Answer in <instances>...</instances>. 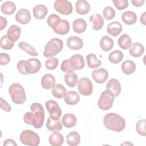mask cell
Returning a JSON list of instances; mask_svg holds the SVG:
<instances>
[{
  "label": "cell",
  "instance_id": "26",
  "mask_svg": "<svg viewBox=\"0 0 146 146\" xmlns=\"http://www.w3.org/2000/svg\"><path fill=\"white\" fill-rule=\"evenodd\" d=\"M80 100V96L75 91H70L64 96V101L68 105H75Z\"/></svg>",
  "mask_w": 146,
  "mask_h": 146
},
{
  "label": "cell",
  "instance_id": "46",
  "mask_svg": "<svg viewBox=\"0 0 146 146\" xmlns=\"http://www.w3.org/2000/svg\"><path fill=\"white\" fill-rule=\"evenodd\" d=\"M113 5L119 10H123L128 6V2L127 0L112 1Z\"/></svg>",
  "mask_w": 146,
  "mask_h": 146
},
{
  "label": "cell",
  "instance_id": "36",
  "mask_svg": "<svg viewBox=\"0 0 146 146\" xmlns=\"http://www.w3.org/2000/svg\"><path fill=\"white\" fill-rule=\"evenodd\" d=\"M52 95L58 99H62L67 94L66 88L61 84H56L52 90Z\"/></svg>",
  "mask_w": 146,
  "mask_h": 146
},
{
  "label": "cell",
  "instance_id": "50",
  "mask_svg": "<svg viewBox=\"0 0 146 146\" xmlns=\"http://www.w3.org/2000/svg\"><path fill=\"white\" fill-rule=\"evenodd\" d=\"M3 146H6V145H14V146H17V144L15 143V141L11 139H7L6 140H5L3 142Z\"/></svg>",
  "mask_w": 146,
  "mask_h": 146
},
{
  "label": "cell",
  "instance_id": "6",
  "mask_svg": "<svg viewBox=\"0 0 146 146\" xmlns=\"http://www.w3.org/2000/svg\"><path fill=\"white\" fill-rule=\"evenodd\" d=\"M114 98V95L110 91L106 90L101 94L98 100L99 108L103 111L110 110L112 107Z\"/></svg>",
  "mask_w": 146,
  "mask_h": 146
},
{
  "label": "cell",
  "instance_id": "23",
  "mask_svg": "<svg viewBox=\"0 0 146 146\" xmlns=\"http://www.w3.org/2000/svg\"><path fill=\"white\" fill-rule=\"evenodd\" d=\"M62 122L64 127L70 128L74 127L76 124L77 119L72 113H66L62 117Z\"/></svg>",
  "mask_w": 146,
  "mask_h": 146
},
{
  "label": "cell",
  "instance_id": "35",
  "mask_svg": "<svg viewBox=\"0 0 146 146\" xmlns=\"http://www.w3.org/2000/svg\"><path fill=\"white\" fill-rule=\"evenodd\" d=\"M86 61L89 68L95 69L101 65V61L98 59L94 54H89L86 56Z\"/></svg>",
  "mask_w": 146,
  "mask_h": 146
},
{
  "label": "cell",
  "instance_id": "4",
  "mask_svg": "<svg viewBox=\"0 0 146 146\" xmlns=\"http://www.w3.org/2000/svg\"><path fill=\"white\" fill-rule=\"evenodd\" d=\"M63 47V43L62 39L57 38L50 39L44 46L43 55L45 57H53L59 53Z\"/></svg>",
  "mask_w": 146,
  "mask_h": 146
},
{
  "label": "cell",
  "instance_id": "2",
  "mask_svg": "<svg viewBox=\"0 0 146 146\" xmlns=\"http://www.w3.org/2000/svg\"><path fill=\"white\" fill-rule=\"evenodd\" d=\"M103 123L106 128L115 132H121L125 127L124 119L119 114L113 112L108 113L104 116Z\"/></svg>",
  "mask_w": 146,
  "mask_h": 146
},
{
  "label": "cell",
  "instance_id": "48",
  "mask_svg": "<svg viewBox=\"0 0 146 146\" xmlns=\"http://www.w3.org/2000/svg\"><path fill=\"white\" fill-rule=\"evenodd\" d=\"M10 61V56L6 54L1 52L0 54V64L1 65H6L8 64Z\"/></svg>",
  "mask_w": 146,
  "mask_h": 146
},
{
  "label": "cell",
  "instance_id": "40",
  "mask_svg": "<svg viewBox=\"0 0 146 146\" xmlns=\"http://www.w3.org/2000/svg\"><path fill=\"white\" fill-rule=\"evenodd\" d=\"M123 54L119 50H115L111 52L108 56V59L111 63L116 64L120 63L123 59Z\"/></svg>",
  "mask_w": 146,
  "mask_h": 146
},
{
  "label": "cell",
  "instance_id": "30",
  "mask_svg": "<svg viewBox=\"0 0 146 146\" xmlns=\"http://www.w3.org/2000/svg\"><path fill=\"white\" fill-rule=\"evenodd\" d=\"M136 64L134 63V62L128 60L124 61L121 66V70L123 72L125 75H131L136 70Z\"/></svg>",
  "mask_w": 146,
  "mask_h": 146
},
{
  "label": "cell",
  "instance_id": "45",
  "mask_svg": "<svg viewBox=\"0 0 146 146\" xmlns=\"http://www.w3.org/2000/svg\"><path fill=\"white\" fill-rule=\"evenodd\" d=\"M58 65V59L55 57H50L45 62L46 67L50 70H53L56 68Z\"/></svg>",
  "mask_w": 146,
  "mask_h": 146
},
{
  "label": "cell",
  "instance_id": "11",
  "mask_svg": "<svg viewBox=\"0 0 146 146\" xmlns=\"http://www.w3.org/2000/svg\"><path fill=\"white\" fill-rule=\"evenodd\" d=\"M69 60L71 66L74 70H82L84 67L85 62L84 58L80 54L73 55Z\"/></svg>",
  "mask_w": 146,
  "mask_h": 146
},
{
  "label": "cell",
  "instance_id": "29",
  "mask_svg": "<svg viewBox=\"0 0 146 146\" xmlns=\"http://www.w3.org/2000/svg\"><path fill=\"white\" fill-rule=\"evenodd\" d=\"M67 144L70 146H76L80 142V136L79 133L76 131L70 132L66 136Z\"/></svg>",
  "mask_w": 146,
  "mask_h": 146
},
{
  "label": "cell",
  "instance_id": "1",
  "mask_svg": "<svg viewBox=\"0 0 146 146\" xmlns=\"http://www.w3.org/2000/svg\"><path fill=\"white\" fill-rule=\"evenodd\" d=\"M31 112L23 115V120L28 125H33L35 128H40L44 120V111L43 106L39 103H34L30 106Z\"/></svg>",
  "mask_w": 146,
  "mask_h": 146
},
{
  "label": "cell",
  "instance_id": "3",
  "mask_svg": "<svg viewBox=\"0 0 146 146\" xmlns=\"http://www.w3.org/2000/svg\"><path fill=\"white\" fill-rule=\"evenodd\" d=\"M9 92L12 101L17 104H22L26 100V95L25 90L22 85L14 83L10 85Z\"/></svg>",
  "mask_w": 146,
  "mask_h": 146
},
{
  "label": "cell",
  "instance_id": "47",
  "mask_svg": "<svg viewBox=\"0 0 146 146\" xmlns=\"http://www.w3.org/2000/svg\"><path fill=\"white\" fill-rule=\"evenodd\" d=\"M60 69L63 72H64L74 71L73 68L71 66L69 59H66L62 62V64L60 66Z\"/></svg>",
  "mask_w": 146,
  "mask_h": 146
},
{
  "label": "cell",
  "instance_id": "38",
  "mask_svg": "<svg viewBox=\"0 0 146 146\" xmlns=\"http://www.w3.org/2000/svg\"><path fill=\"white\" fill-rule=\"evenodd\" d=\"M18 47H19V48L25 51L26 53H27L30 55H31L33 56H36L38 55V53L36 51L35 49L33 46H31L30 44L25 42H21L18 44Z\"/></svg>",
  "mask_w": 146,
  "mask_h": 146
},
{
  "label": "cell",
  "instance_id": "33",
  "mask_svg": "<svg viewBox=\"0 0 146 146\" xmlns=\"http://www.w3.org/2000/svg\"><path fill=\"white\" fill-rule=\"evenodd\" d=\"M117 43L121 48L123 50H127L132 44V40L128 35L124 34L119 38Z\"/></svg>",
  "mask_w": 146,
  "mask_h": 146
},
{
  "label": "cell",
  "instance_id": "42",
  "mask_svg": "<svg viewBox=\"0 0 146 146\" xmlns=\"http://www.w3.org/2000/svg\"><path fill=\"white\" fill-rule=\"evenodd\" d=\"M17 67L19 72L23 75H27L30 74V68L29 64L27 60H21L18 62Z\"/></svg>",
  "mask_w": 146,
  "mask_h": 146
},
{
  "label": "cell",
  "instance_id": "43",
  "mask_svg": "<svg viewBox=\"0 0 146 146\" xmlns=\"http://www.w3.org/2000/svg\"><path fill=\"white\" fill-rule=\"evenodd\" d=\"M145 123V119H141L139 120L136 124V130L137 132L143 136H145L146 135Z\"/></svg>",
  "mask_w": 146,
  "mask_h": 146
},
{
  "label": "cell",
  "instance_id": "15",
  "mask_svg": "<svg viewBox=\"0 0 146 146\" xmlns=\"http://www.w3.org/2000/svg\"><path fill=\"white\" fill-rule=\"evenodd\" d=\"M90 22L92 24V28L96 31L102 29L104 25L103 17L99 14H94L91 15L89 19Z\"/></svg>",
  "mask_w": 146,
  "mask_h": 146
},
{
  "label": "cell",
  "instance_id": "10",
  "mask_svg": "<svg viewBox=\"0 0 146 146\" xmlns=\"http://www.w3.org/2000/svg\"><path fill=\"white\" fill-rule=\"evenodd\" d=\"M92 77L98 83H104L108 78V72L104 68H100L94 70L92 72Z\"/></svg>",
  "mask_w": 146,
  "mask_h": 146
},
{
  "label": "cell",
  "instance_id": "53",
  "mask_svg": "<svg viewBox=\"0 0 146 146\" xmlns=\"http://www.w3.org/2000/svg\"><path fill=\"white\" fill-rule=\"evenodd\" d=\"M146 12H144L143 14L140 17V22L143 25H146V21H145V18H146Z\"/></svg>",
  "mask_w": 146,
  "mask_h": 146
},
{
  "label": "cell",
  "instance_id": "24",
  "mask_svg": "<svg viewBox=\"0 0 146 146\" xmlns=\"http://www.w3.org/2000/svg\"><path fill=\"white\" fill-rule=\"evenodd\" d=\"M46 128L50 131H60L62 129V125L59 119H54L48 117L47 120Z\"/></svg>",
  "mask_w": 146,
  "mask_h": 146
},
{
  "label": "cell",
  "instance_id": "25",
  "mask_svg": "<svg viewBox=\"0 0 146 146\" xmlns=\"http://www.w3.org/2000/svg\"><path fill=\"white\" fill-rule=\"evenodd\" d=\"M87 23L83 19L78 18L75 19L72 23V28L74 32L78 34L84 33L87 29Z\"/></svg>",
  "mask_w": 146,
  "mask_h": 146
},
{
  "label": "cell",
  "instance_id": "12",
  "mask_svg": "<svg viewBox=\"0 0 146 146\" xmlns=\"http://www.w3.org/2000/svg\"><path fill=\"white\" fill-rule=\"evenodd\" d=\"M106 90L110 91L115 97L118 96L121 92V85L116 79H111L107 83Z\"/></svg>",
  "mask_w": 146,
  "mask_h": 146
},
{
  "label": "cell",
  "instance_id": "54",
  "mask_svg": "<svg viewBox=\"0 0 146 146\" xmlns=\"http://www.w3.org/2000/svg\"><path fill=\"white\" fill-rule=\"evenodd\" d=\"M133 145V144H132V143H129V142H128L127 143V141H125V142H124V143H122L121 144V145Z\"/></svg>",
  "mask_w": 146,
  "mask_h": 146
},
{
  "label": "cell",
  "instance_id": "44",
  "mask_svg": "<svg viewBox=\"0 0 146 146\" xmlns=\"http://www.w3.org/2000/svg\"><path fill=\"white\" fill-rule=\"evenodd\" d=\"M103 15L106 20L112 19L115 17V11L112 7L107 6L103 10Z\"/></svg>",
  "mask_w": 146,
  "mask_h": 146
},
{
  "label": "cell",
  "instance_id": "17",
  "mask_svg": "<svg viewBox=\"0 0 146 146\" xmlns=\"http://www.w3.org/2000/svg\"><path fill=\"white\" fill-rule=\"evenodd\" d=\"M122 30V25L117 21H113L110 23L107 27V31L108 34L113 36H117L121 33Z\"/></svg>",
  "mask_w": 146,
  "mask_h": 146
},
{
  "label": "cell",
  "instance_id": "16",
  "mask_svg": "<svg viewBox=\"0 0 146 146\" xmlns=\"http://www.w3.org/2000/svg\"><path fill=\"white\" fill-rule=\"evenodd\" d=\"M91 9L90 3L85 0H79L75 3V10L80 15L87 14Z\"/></svg>",
  "mask_w": 146,
  "mask_h": 146
},
{
  "label": "cell",
  "instance_id": "39",
  "mask_svg": "<svg viewBox=\"0 0 146 146\" xmlns=\"http://www.w3.org/2000/svg\"><path fill=\"white\" fill-rule=\"evenodd\" d=\"M60 18L55 14H50L47 20V23L51 28H52L53 30L56 29L60 24L61 22Z\"/></svg>",
  "mask_w": 146,
  "mask_h": 146
},
{
  "label": "cell",
  "instance_id": "41",
  "mask_svg": "<svg viewBox=\"0 0 146 146\" xmlns=\"http://www.w3.org/2000/svg\"><path fill=\"white\" fill-rule=\"evenodd\" d=\"M14 44V42L12 41L7 35L2 36L1 38V47L6 50H11Z\"/></svg>",
  "mask_w": 146,
  "mask_h": 146
},
{
  "label": "cell",
  "instance_id": "20",
  "mask_svg": "<svg viewBox=\"0 0 146 146\" xmlns=\"http://www.w3.org/2000/svg\"><path fill=\"white\" fill-rule=\"evenodd\" d=\"M144 52V46L139 42H135L132 43L129 47V52L131 56L135 58H139Z\"/></svg>",
  "mask_w": 146,
  "mask_h": 146
},
{
  "label": "cell",
  "instance_id": "22",
  "mask_svg": "<svg viewBox=\"0 0 146 146\" xmlns=\"http://www.w3.org/2000/svg\"><path fill=\"white\" fill-rule=\"evenodd\" d=\"M48 141L50 145L52 146H61L64 143V137L59 132L54 131L48 138Z\"/></svg>",
  "mask_w": 146,
  "mask_h": 146
},
{
  "label": "cell",
  "instance_id": "52",
  "mask_svg": "<svg viewBox=\"0 0 146 146\" xmlns=\"http://www.w3.org/2000/svg\"><path fill=\"white\" fill-rule=\"evenodd\" d=\"M0 22H1V30H2L7 26V22L6 19L3 17H0Z\"/></svg>",
  "mask_w": 146,
  "mask_h": 146
},
{
  "label": "cell",
  "instance_id": "37",
  "mask_svg": "<svg viewBox=\"0 0 146 146\" xmlns=\"http://www.w3.org/2000/svg\"><path fill=\"white\" fill-rule=\"evenodd\" d=\"M30 68V74H36L41 68V63L39 59L36 58H30L28 60Z\"/></svg>",
  "mask_w": 146,
  "mask_h": 146
},
{
  "label": "cell",
  "instance_id": "14",
  "mask_svg": "<svg viewBox=\"0 0 146 146\" xmlns=\"http://www.w3.org/2000/svg\"><path fill=\"white\" fill-rule=\"evenodd\" d=\"M67 47L73 50H79L83 46V40L76 36H71L67 39Z\"/></svg>",
  "mask_w": 146,
  "mask_h": 146
},
{
  "label": "cell",
  "instance_id": "9",
  "mask_svg": "<svg viewBox=\"0 0 146 146\" xmlns=\"http://www.w3.org/2000/svg\"><path fill=\"white\" fill-rule=\"evenodd\" d=\"M45 106L50 117L54 119H60L62 115V110L56 102L53 100H48L45 103Z\"/></svg>",
  "mask_w": 146,
  "mask_h": 146
},
{
  "label": "cell",
  "instance_id": "8",
  "mask_svg": "<svg viewBox=\"0 0 146 146\" xmlns=\"http://www.w3.org/2000/svg\"><path fill=\"white\" fill-rule=\"evenodd\" d=\"M54 7L56 11L65 15H70L73 10L71 3L66 0H57L55 1Z\"/></svg>",
  "mask_w": 146,
  "mask_h": 146
},
{
  "label": "cell",
  "instance_id": "34",
  "mask_svg": "<svg viewBox=\"0 0 146 146\" xmlns=\"http://www.w3.org/2000/svg\"><path fill=\"white\" fill-rule=\"evenodd\" d=\"M70 23L69 22L64 19H62L59 25L55 29L54 31L59 35H66L70 31Z\"/></svg>",
  "mask_w": 146,
  "mask_h": 146
},
{
  "label": "cell",
  "instance_id": "51",
  "mask_svg": "<svg viewBox=\"0 0 146 146\" xmlns=\"http://www.w3.org/2000/svg\"><path fill=\"white\" fill-rule=\"evenodd\" d=\"M131 2L134 6L140 7L143 6L144 3L145 2V1L144 0H132Z\"/></svg>",
  "mask_w": 146,
  "mask_h": 146
},
{
  "label": "cell",
  "instance_id": "27",
  "mask_svg": "<svg viewBox=\"0 0 146 146\" xmlns=\"http://www.w3.org/2000/svg\"><path fill=\"white\" fill-rule=\"evenodd\" d=\"M114 45L113 39L108 35H104L100 40V46L104 51L111 50Z\"/></svg>",
  "mask_w": 146,
  "mask_h": 146
},
{
  "label": "cell",
  "instance_id": "28",
  "mask_svg": "<svg viewBox=\"0 0 146 146\" xmlns=\"http://www.w3.org/2000/svg\"><path fill=\"white\" fill-rule=\"evenodd\" d=\"M123 22L128 25H132L137 21L136 14L132 11H127L123 13L121 15Z\"/></svg>",
  "mask_w": 146,
  "mask_h": 146
},
{
  "label": "cell",
  "instance_id": "31",
  "mask_svg": "<svg viewBox=\"0 0 146 146\" xmlns=\"http://www.w3.org/2000/svg\"><path fill=\"white\" fill-rule=\"evenodd\" d=\"M64 80L70 87H74L78 83V77L74 71L66 72L64 75Z\"/></svg>",
  "mask_w": 146,
  "mask_h": 146
},
{
  "label": "cell",
  "instance_id": "21",
  "mask_svg": "<svg viewBox=\"0 0 146 146\" xmlns=\"http://www.w3.org/2000/svg\"><path fill=\"white\" fill-rule=\"evenodd\" d=\"M33 15L37 19H43L46 16L48 10L44 5H37L33 7Z\"/></svg>",
  "mask_w": 146,
  "mask_h": 146
},
{
  "label": "cell",
  "instance_id": "18",
  "mask_svg": "<svg viewBox=\"0 0 146 146\" xmlns=\"http://www.w3.org/2000/svg\"><path fill=\"white\" fill-rule=\"evenodd\" d=\"M41 84L43 88L50 90L55 85V79L52 75L46 74L42 78Z\"/></svg>",
  "mask_w": 146,
  "mask_h": 146
},
{
  "label": "cell",
  "instance_id": "5",
  "mask_svg": "<svg viewBox=\"0 0 146 146\" xmlns=\"http://www.w3.org/2000/svg\"><path fill=\"white\" fill-rule=\"evenodd\" d=\"M21 143L26 145L37 146L40 143L39 136L34 131L26 129L22 131L19 136Z\"/></svg>",
  "mask_w": 146,
  "mask_h": 146
},
{
  "label": "cell",
  "instance_id": "19",
  "mask_svg": "<svg viewBox=\"0 0 146 146\" xmlns=\"http://www.w3.org/2000/svg\"><path fill=\"white\" fill-rule=\"evenodd\" d=\"M21 35V29L18 26L16 25H11L7 31V35L14 42H16L19 39Z\"/></svg>",
  "mask_w": 146,
  "mask_h": 146
},
{
  "label": "cell",
  "instance_id": "32",
  "mask_svg": "<svg viewBox=\"0 0 146 146\" xmlns=\"http://www.w3.org/2000/svg\"><path fill=\"white\" fill-rule=\"evenodd\" d=\"M16 10V5L12 1H6L3 3L1 6V11L7 15H12Z\"/></svg>",
  "mask_w": 146,
  "mask_h": 146
},
{
  "label": "cell",
  "instance_id": "49",
  "mask_svg": "<svg viewBox=\"0 0 146 146\" xmlns=\"http://www.w3.org/2000/svg\"><path fill=\"white\" fill-rule=\"evenodd\" d=\"M0 107L2 110L5 112H10L11 110V107L9 104L2 98H0Z\"/></svg>",
  "mask_w": 146,
  "mask_h": 146
},
{
  "label": "cell",
  "instance_id": "7",
  "mask_svg": "<svg viewBox=\"0 0 146 146\" xmlns=\"http://www.w3.org/2000/svg\"><path fill=\"white\" fill-rule=\"evenodd\" d=\"M78 89L81 95L84 96L90 95L93 90L92 83L88 78H82L78 82Z\"/></svg>",
  "mask_w": 146,
  "mask_h": 146
},
{
  "label": "cell",
  "instance_id": "13",
  "mask_svg": "<svg viewBox=\"0 0 146 146\" xmlns=\"http://www.w3.org/2000/svg\"><path fill=\"white\" fill-rule=\"evenodd\" d=\"M15 18L18 23L22 25H26L31 20V14L27 9H21L17 13Z\"/></svg>",
  "mask_w": 146,
  "mask_h": 146
}]
</instances>
